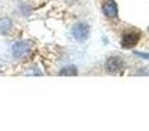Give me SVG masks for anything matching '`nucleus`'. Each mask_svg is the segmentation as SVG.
I'll return each instance as SVG.
<instances>
[{"mask_svg":"<svg viewBox=\"0 0 149 131\" xmlns=\"http://www.w3.org/2000/svg\"><path fill=\"white\" fill-rule=\"evenodd\" d=\"M148 67H143V69H139V71L136 72V75H149V69L147 71Z\"/></svg>","mask_w":149,"mask_h":131,"instance_id":"obj_10","label":"nucleus"},{"mask_svg":"<svg viewBox=\"0 0 149 131\" xmlns=\"http://www.w3.org/2000/svg\"><path fill=\"white\" fill-rule=\"evenodd\" d=\"M13 28V22L9 17H0V34L5 36Z\"/></svg>","mask_w":149,"mask_h":131,"instance_id":"obj_6","label":"nucleus"},{"mask_svg":"<svg viewBox=\"0 0 149 131\" xmlns=\"http://www.w3.org/2000/svg\"><path fill=\"white\" fill-rule=\"evenodd\" d=\"M124 60L119 57H110L105 62V68L109 74H119L124 69Z\"/></svg>","mask_w":149,"mask_h":131,"instance_id":"obj_4","label":"nucleus"},{"mask_svg":"<svg viewBox=\"0 0 149 131\" xmlns=\"http://www.w3.org/2000/svg\"><path fill=\"white\" fill-rule=\"evenodd\" d=\"M31 51V43L29 41H17L12 45V55L15 58L28 57Z\"/></svg>","mask_w":149,"mask_h":131,"instance_id":"obj_3","label":"nucleus"},{"mask_svg":"<svg viewBox=\"0 0 149 131\" xmlns=\"http://www.w3.org/2000/svg\"><path fill=\"white\" fill-rule=\"evenodd\" d=\"M135 57H139L141 59H147L149 60V53H144V51H134Z\"/></svg>","mask_w":149,"mask_h":131,"instance_id":"obj_9","label":"nucleus"},{"mask_svg":"<svg viewBox=\"0 0 149 131\" xmlns=\"http://www.w3.org/2000/svg\"><path fill=\"white\" fill-rule=\"evenodd\" d=\"M77 74H79V71H77V67L73 66V64L63 67V68L59 71L60 76H76Z\"/></svg>","mask_w":149,"mask_h":131,"instance_id":"obj_7","label":"nucleus"},{"mask_svg":"<svg viewBox=\"0 0 149 131\" xmlns=\"http://www.w3.org/2000/svg\"><path fill=\"white\" fill-rule=\"evenodd\" d=\"M140 38H141V33L136 29H131V30H127L122 34L120 38V46L123 49H132L139 43Z\"/></svg>","mask_w":149,"mask_h":131,"instance_id":"obj_1","label":"nucleus"},{"mask_svg":"<svg viewBox=\"0 0 149 131\" xmlns=\"http://www.w3.org/2000/svg\"><path fill=\"white\" fill-rule=\"evenodd\" d=\"M71 33L77 42H85L90 36V25L85 21H80L72 26Z\"/></svg>","mask_w":149,"mask_h":131,"instance_id":"obj_2","label":"nucleus"},{"mask_svg":"<svg viewBox=\"0 0 149 131\" xmlns=\"http://www.w3.org/2000/svg\"><path fill=\"white\" fill-rule=\"evenodd\" d=\"M148 33H149V26H148Z\"/></svg>","mask_w":149,"mask_h":131,"instance_id":"obj_11","label":"nucleus"},{"mask_svg":"<svg viewBox=\"0 0 149 131\" xmlns=\"http://www.w3.org/2000/svg\"><path fill=\"white\" fill-rule=\"evenodd\" d=\"M18 12H20L21 16L28 17V16L31 15V8L29 7L28 4H20V5H18Z\"/></svg>","mask_w":149,"mask_h":131,"instance_id":"obj_8","label":"nucleus"},{"mask_svg":"<svg viewBox=\"0 0 149 131\" xmlns=\"http://www.w3.org/2000/svg\"><path fill=\"white\" fill-rule=\"evenodd\" d=\"M102 12L107 18H116L119 15V8L115 0H105L102 4Z\"/></svg>","mask_w":149,"mask_h":131,"instance_id":"obj_5","label":"nucleus"}]
</instances>
